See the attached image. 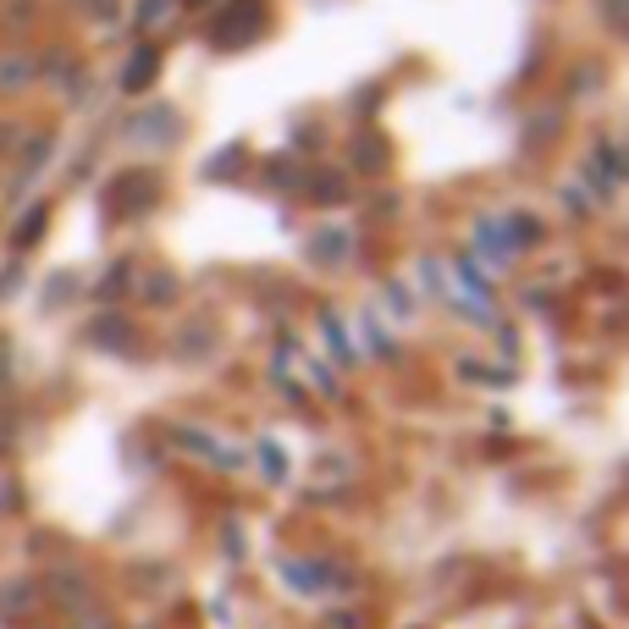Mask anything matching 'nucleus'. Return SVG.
Instances as JSON below:
<instances>
[{
  "mask_svg": "<svg viewBox=\"0 0 629 629\" xmlns=\"http://www.w3.org/2000/svg\"><path fill=\"white\" fill-rule=\"evenodd\" d=\"M6 376H11V342L0 337V387H6Z\"/></svg>",
  "mask_w": 629,
  "mask_h": 629,
  "instance_id": "nucleus-4",
  "label": "nucleus"
},
{
  "mask_svg": "<svg viewBox=\"0 0 629 629\" xmlns=\"http://www.w3.org/2000/svg\"><path fill=\"white\" fill-rule=\"evenodd\" d=\"M11 431H17V420H11V409L0 415V442H11Z\"/></svg>",
  "mask_w": 629,
  "mask_h": 629,
  "instance_id": "nucleus-5",
  "label": "nucleus"
},
{
  "mask_svg": "<svg viewBox=\"0 0 629 629\" xmlns=\"http://www.w3.org/2000/svg\"><path fill=\"white\" fill-rule=\"evenodd\" d=\"M260 33H266V0H232V6L216 17V33H210V39H216L221 50H227V44L238 50V44H249V39H260Z\"/></svg>",
  "mask_w": 629,
  "mask_h": 629,
  "instance_id": "nucleus-1",
  "label": "nucleus"
},
{
  "mask_svg": "<svg viewBox=\"0 0 629 629\" xmlns=\"http://www.w3.org/2000/svg\"><path fill=\"white\" fill-rule=\"evenodd\" d=\"M156 67H160L156 50H133V61H128V78H122V89H128V94L150 89V83H156Z\"/></svg>",
  "mask_w": 629,
  "mask_h": 629,
  "instance_id": "nucleus-2",
  "label": "nucleus"
},
{
  "mask_svg": "<svg viewBox=\"0 0 629 629\" xmlns=\"http://www.w3.org/2000/svg\"><path fill=\"white\" fill-rule=\"evenodd\" d=\"M39 227H44V210H33V216L22 221V232H17V243H33V238H39Z\"/></svg>",
  "mask_w": 629,
  "mask_h": 629,
  "instance_id": "nucleus-3",
  "label": "nucleus"
}]
</instances>
